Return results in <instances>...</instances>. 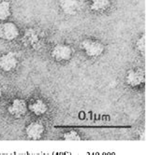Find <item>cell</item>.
<instances>
[{"label": "cell", "instance_id": "obj_9", "mask_svg": "<svg viewBox=\"0 0 148 155\" xmlns=\"http://www.w3.org/2000/svg\"><path fill=\"white\" fill-rule=\"evenodd\" d=\"M44 133V126L39 123V121H34L31 123L26 129V134L29 139L32 140H39L42 137Z\"/></svg>", "mask_w": 148, "mask_h": 155}, {"label": "cell", "instance_id": "obj_15", "mask_svg": "<svg viewBox=\"0 0 148 155\" xmlns=\"http://www.w3.org/2000/svg\"><path fill=\"white\" fill-rule=\"evenodd\" d=\"M1 97H2V91L0 90V99H1Z\"/></svg>", "mask_w": 148, "mask_h": 155}, {"label": "cell", "instance_id": "obj_1", "mask_svg": "<svg viewBox=\"0 0 148 155\" xmlns=\"http://www.w3.org/2000/svg\"><path fill=\"white\" fill-rule=\"evenodd\" d=\"M82 51L89 57H98L104 51V45L98 40L84 39L81 42Z\"/></svg>", "mask_w": 148, "mask_h": 155}, {"label": "cell", "instance_id": "obj_4", "mask_svg": "<svg viewBox=\"0 0 148 155\" xmlns=\"http://www.w3.org/2000/svg\"><path fill=\"white\" fill-rule=\"evenodd\" d=\"M145 81V72L143 68H136L128 71L126 75V82L130 87H138Z\"/></svg>", "mask_w": 148, "mask_h": 155}, {"label": "cell", "instance_id": "obj_14", "mask_svg": "<svg viewBox=\"0 0 148 155\" xmlns=\"http://www.w3.org/2000/svg\"><path fill=\"white\" fill-rule=\"evenodd\" d=\"M146 44H147V41H146V35L143 34L142 35L138 40L136 41V49H137V51L143 54L145 52V50H146Z\"/></svg>", "mask_w": 148, "mask_h": 155}, {"label": "cell", "instance_id": "obj_7", "mask_svg": "<svg viewBox=\"0 0 148 155\" xmlns=\"http://www.w3.org/2000/svg\"><path fill=\"white\" fill-rule=\"evenodd\" d=\"M22 39H24V42L26 43V45L32 47L34 49H37V48L40 47V45H41L42 36L39 31L30 28L26 31L25 37Z\"/></svg>", "mask_w": 148, "mask_h": 155}, {"label": "cell", "instance_id": "obj_13", "mask_svg": "<svg viewBox=\"0 0 148 155\" xmlns=\"http://www.w3.org/2000/svg\"><path fill=\"white\" fill-rule=\"evenodd\" d=\"M64 140L66 141H80L82 140L81 136L79 135V133L75 130H71L69 132H67L63 136Z\"/></svg>", "mask_w": 148, "mask_h": 155}, {"label": "cell", "instance_id": "obj_5", "mask_svg": "<svg viewBox=\"0 0 148 155\" xmlns=\"http://www.w3.org/2000/svg\"><path fill=\"white\" fill-rule=\"evenodd\" d=\"M18 64V56L13 51H9L0 57V68L4 72L13 71Z\"/></svg>", "mask_w": 148, "mask_h": 155}, {"label": "cell", "instance_id": "obj_8", "mask_svg": "<svg viewBox=\"0 0 148 155\" xmlns=\"http://www.w3.org/2000/svg\"><path fill=\"white\" fill-rule=\"evenodd\" d=\"M59 7L67 15H76L81 9L80 0H59Z\"/></svg>", "mask_w": 148, "mask_h": 155}, {"label": "cell", "instance_id": "obj_12", "mask_svg": "<svg viewBox=\"0 0 148 155\" xmlns=\"http://www.w3.org/2000/svg\"><path fill=\"white\" fill-rule=\"evenodd\" d=\"M11 15V5L9 1H0V21H6Z\"/></svg>", "mask_w": 148, "mask_h": 155}, {"label": "cell", "instance_id": "obj_10", "mask_svg": "<svg viewBox=\"0 0 148 155\" xmlns=\"http://www.w3.org/2000/svg\"><path fill=\"white\" fill-rule=\"evenodd\" d=\"M28 109L37 116H41L48 111V105L42 99H36L27 106Z\"/></svg>", "mask_w": 148, "mask_h": 155}, {"label": "cell", "instance_id": "obj_11", "mask_svg": "<svg viewBox=\"0 0 148 155\" xmlns=\"http://www.w3.org/2000/svg\"><path fill=\"white\" fill-rule=\"evenodd\" d=\"M111 6V0H90V8L95 12H103Z\"/></svg>", "mask_w": 148, "mask_h": 155}, {"label": "cell", "instance_id": "obj_3", "mask_svg": "<svg viewBox=\"0 0 148 155\" xmlns=\"http://www.w3.org/2000/svg\"><path fill=\"white\" fill-rule=\"evenodd\" d=\"M51 55L54 60L58 62L69 61L72 57V50L69 45L59 43L53 46Z\"/></svg>", "mask_w": 148, "mask_h": 155}, {"label": "cell", "instance_id": "obj_6", "mask_svg": "<svg viewBox=\"0 0 148 155\" xmlns=\"http://www.w3.org/2000/svg\"><path fill=\"white\" fill-rule=\"evenodd\" d=\"M27 105L24 99L16 98L12 100L9 107H8V112L14 118H21L25 116L27 111Z\"/></svg>", "mask_w": 148, "mask_h": 155}, {"label": "cell", "instance_id": "obj_2", "mask_svg": "<svg viewBox=\"0 0 148 155\" xmlns=\"http://www.w3.org/2000/svg\"><path fill=\"white\" fill-rule=\"evenodd\" d=\"M20 31L18 26L11 23V21H6V23L0 24V38L7 41H12L18 38Z\"/></svg>", "mask_w": 148, "mask_h": 155}]
</instances>
